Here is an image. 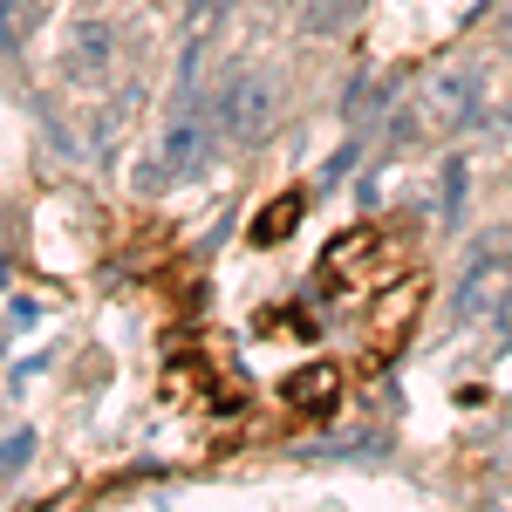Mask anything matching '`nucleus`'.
Masks as SVG:
<instances>
[{
  "instance_id": "obj_1",
  "label": "nucleus",
  "mask_w": 512,
  "mask_h": 512,
  "mask_svg": "<svg viewBox=\"0 0 512 512\" xmlns=\"http://www.w3.org/2000/svg\"><path fill=\"white\" fill-rule=\"evenodd\" d=\"M478 103H485V76L478 69H437L424 82V103H417V123L451 137V130H472L478 123Z\"/></svg>"
},
{
  "instance_id": "obj_2",
  "label": "nucleus",
  "mask_w": 512,
  "mask_h": 512,
  "mask_svg": "<svg viewBox=\"0 0 512 512\" xmlns=\"http://www.w3.org/2000/svg\"><path fill=\"white\" fill-rule=\"evenodd\" d=\"M110 62H117V28H110L96 7H82L76 21L62 28V82L96 89V82L110 76Z\"/></svg>"
},
{
  "instance_id": "obj_3",
  "label": "nucleus",
  "mask_w": 512,
  "mask_h": 512,
  "mask_svg": "<svg viewBox=\"0 0 512 512\" xmlns=\"http://www.w3.org/2000/svg\"><path fill=\"white\" fill-rule=\"evenodd\" d=\"M280 117V89L274 76H260V69H246V76L226 82V96H219V123H226V137L233 144H260Z\"/></svg>"
},
{
  "instance_id": "obj_4",
  "label": "nucleus",
  "mask_w": 512,
  "mask_h": 512,
  "mask_svg": "<svg viewBox=\"0 0 512 512\" xmlns=\"http://www.w3.org/2000/svg\"><path fill=\"white\" fill-rule=\"evenodd\" d=\"M212 137H219V130L205 117H178L164 130V144L144 158V185H178V178H192L198 164L212 158Z\"/></svg>"
},
{
  "instance_id": "obj_5",
  "label": "nucleus",
  "mask_w": 512,
  "mask_h": 512,
  "mask_svg": "<svg viewBox=\"0 0 512 512\" xmlns=\"http://www.w3.org/2000/svg\"><path fill=\"white\" fill-rule=\"evenodd\" d=\"M362 14H369V0H308L301 7V28L308 35H349Z\"/></svg>"
},
{
  "instance_id": "obj_6",
  "label": "nucleus",
  "mask_w": 512,
  "mask_h": 512,
  "mask_svg": "<svg viewBox=\"0 0 512 512\" xmlns=\"http://www.w3.org/2000/svg\"><path fill=\"white\" fill-rule=\"evenodd\" d=\"M28 458H35V437H28V431L0 437V485H14V478L28 472Z\"/></svg>"
},
{
  "instance_id": "obj_7",
  "label": "nucleus",
  "mask_w": 512,
  "mask_h": 512,
  "mask_svg": "<svg viewBox=\"0 0 512 512\" xmlns=\"http://www.w3.org/2000/svg\"><path fill=\"white\" fill-rule=\"evenodd\" d=\"M226 14H233V0H185V28H192V35H205V28L226 21Z\"/></svg>"
},
{
  "instance_id": "obj_8",
  "label": "nucleus",
  "mask_w": 512,
  "mask_h": 512,
  "mask_svg": "<svg viewBox=\"0 0 512 512\" xmlns=\"http://www.w3.org/2000/svg\"><path fill=\"white\" fill-rule=\"evenodd\" d=\"M458 198H465V164L444 171V212H458Z\"/></svg>"
},
{
  "instance_id": "obj_9",
  "label": "nucleus",
  "mask_w": 512,
  "mask_h": 512,
  "mask_svg": "<svg viewBox=\"0 0 512 512\" xmlns=\"http://www.w3.org/2000/svg\"><path fill=\"white\" fill-rule=\"evenodd\" d=\"M14 41H21L14 35V0H0V55H14Z\"/></svg>"
},
{
  "instance_id": "obj_10",
  "label": "nucleus",
  "mask_w": 512,
  "mask_h": 512,
  "mask_svg": "<svg viewBox=\"0 0 512 512\" xmlns=\"http://www.w3.org/2000/svg\"><path fill=\"white\" fill-rule=\"evenodd\" d=\"M499 35H506V41H512V14H506V28H499Z\"/></svg>"
},
{
  "instance_id": "obj_11",
  "label": "nucleus",
  "mask_w": 512,
  "mask_h": 512,
  "mask_svg": "<svg viewBox=\"0 0 512 512\" xmlns=\"http://www.w3.org/2000/svg\"><path fill=\"white\" fill-rule=\"evenodd\" d=\"M82 7H103V0H82Z\"/></svg>"
}]
</instances>
